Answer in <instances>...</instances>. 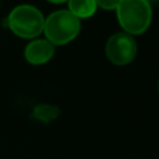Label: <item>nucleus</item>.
I'll list each match as a JSON object with an SVG mask.
<instances>
[{
	"mask_svg": "<svg viewBox=\"0 0 159 159\" xmlns=\"http://www.w3.org/2000/svg\"><path fill=\"white\" fill-rule=\"evenodd\" d=\"M116 13L123 31L132 37L144 34L152 21V7L147 0H121Z\"/></svg>",
	"mask_w": 159,
	"mask_h": 159,
	"instance_id": "f257e3e1",
	"label": "nucleus"
},
{
	"mask_svg": "<svg viewBox=\"0 0 159 159\" xmlns=\"http://www.w3.org/2000/svg\"><path fill=\"white\" fill-rule=\"evenodd\" d=\"M80 20L69 10H57L45 18L44 35L54 47H61L72 42L80 33Z\"/></svg>",
	"mask_w": 159,
	"mask_h": 159,
	"instance_id": "f03ea898",
	"label": "nucleus"
},
{
	"mask_svg": "<svg viewBox=\"0 0 159 159\" xmlns=\"http://www.w3.org/2000/svg\"><path fill=\"white\" fill-rule=\"evenodd\" d=\"M45 17L37 7L31 4H20L10 11L7 25L18 38L35 39L44 31Z\"/></svg>",
	"mask_w": 159,
	"mask_h": 159,
	"instance_id": "7ed1b4c3",
	"label": "nucleus"
},
{
	"mask_svg": "<svg viewBox=\"0 0 159 159\" xmlns=\"http://www.w3.org/2000/svg\"><path fill=\"white\" fill-rule=\"evenodd\" d=\"M138 45L132 35L124 33H116L110 35L106 42V57L111 63L117 66H125L137 57Z\"/></svg>",
	"mask_w": 159,
	"mask_h": 159,
	"instance_id": "20e7f679",
	"label": "nucleus"
},
{
	"mask_svg": "<svg viewBox=\"0 0 159 159\" xmlns=\"http://www.w3.org/2000/svg\"><path fill=\"white\" fill-rule=\"evenodd\" d=\"M55 47L48 39H31L24 48V58L31 65H45L54 58Z\"/></svg>",
	"mask_w": 159,
	"mask_h": 159,
	"instance_id": "39448f33",
	"label": "nucleus"
},
{
	"mask_svg": "<svg viewBox=\"0 0 159 159\" xmlns=\"http://www.w3.org/2000/svg\"><path fill=\"white\" fill-rule=\"evenodd\" d=\"M68 10L79 20L90 18L96 14V0H68Z\"/></svg>",
	"mask_w": 159,
	"mask_h": 159,
	"instance_id": "423d86ee",
	"label": "nucleus"
},
{
	"mask_svg": "<svg viewBox=\"0 0 159 159\" xmlns=\"http://www.w3.org/2000/svg\"><path fill=\"white\" fill-rule=\"evenodd\" d=\"M58 114H59L58 108L52 107V106H47V104H41L34 110V117L39 118L42 121H51Z\"/></svg>",
	"mask_w": 159,
	"mask_h": 159,
	"instance_id": "0eeeda50",
	"label": "nucleus"
},
{
	"mask_svg": "<svg viewBox=\"0 0 159 159\" xmlns=\"http://www.w3.org/2000/svg\"><path fill=\"white\" fill-rule=\"evenodd\" d=\"M120 2L121 0H96V4H97V7H100V9L111 11V10H117Z\"/></svg>",
	"mask_w": 159,
	"mask_h": 159,
	"instance_id": "6e6552de",
	"label": "nucleus"
},
{
	"mask_svg": "<svg viewBox=\"0 0 159 159\" xmlns=\"http://www.w3.org/2000/svg\"><path fill=\"white\" fill-rule=\"evenodd\" d=\"M47 2H49V3H54V4H61V3H65V2H68V0H47Z\"/></svg>",
	"mask_w": 159,
	"mask_h": 159,
	"instance_id": "1a4fd4ad",
	"label": "nucleus"
},
{
	"mask_svg": "<svg viewBox=\"0 0 159 159\" xmlns=\"http://www.w3.org/2000/svg\"><path fill=\"white\" fill-rule=\"evenodd\" d=\"M147 2H149V3H152V2H158V0H147Z\"/></svg>",
	"mask_w": 159,
	"mask_h": 159,
	"instance_id": "9d476101",
	"label": "nucleus"
},
{
	"mask_svg": "<svg viewBox=\"0 0 159 159\" xmlns=\"http://www.w3.org/2000/svg\"><path fill=\"white\" fill-rule=\"evenodd\" d=\"M158 89H159V82H158Z\"/></svg>",
	"mask_w": 159,
	"mask_h": 159,
	"instance_id": "9b49d317",
	"label": "nucleus"
}]
</instances>
